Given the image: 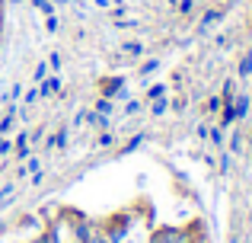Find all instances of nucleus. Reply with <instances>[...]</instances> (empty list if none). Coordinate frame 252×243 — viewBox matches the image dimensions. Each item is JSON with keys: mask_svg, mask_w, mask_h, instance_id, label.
<instances>
[{"mask_svg": "<svg viewBox=\"0 0 252 243\" xmlns=\"http://www.w3.org/2000/svg\"><path fill=\"white\" fill-rule=\"evenodd\" d=\"M220 16H223V13L217 10V6H214V10H208V13H204V16H201V32L208 29V26H214V23H217V19H220Z\"/></svg>", "mask_w": 252, "mask_h": 243, "instance_id": "4", "label": "nucleus"}, {"mask_svg": "<svg viewBox=\"0 0 252 243\" xmlns=\"http://www.w3.org/2000/svg\"><path fill=\"white\" fill-rule=\"evenodd\" d=\"M35 100H38V87H35V90H29V93L23 96V106H29V103H35Z\"/></svg>", "mask_w": 252, "mask_h": 243, "instance_id": "24", "label": "nucleus"}, {"mask_svg": "<svg viewBox=\"0 0 252 243\" xmlns=\"http://www.w3.org/2000/svg\"><path fill=\"white\" fill-rule=\"evenodd\" d=\"M166 109H169V100H166V96H163V100H154V103H150V115H163Z\"/></svg>", "mask_w": 252, "mask_h": 243, "instance_id": "7", "label": "nucleus"}, {"mask_svg": "<svg viewBox=\"0 0 252 243\" xmlns=\"http://www.w3.org/2000/svg\"><path fill=\"white\" fill-rule=\"evenodd\" d=\"M220 106H223V100H217V96L208 100V112H220Z\"/></svg>", "mask_w": 252, "mask_h": 243, "instance_id": "21", "label": "nucleus"}, {"mask_svg": "<svg viewBox=\"0 0 252 243\" xmlns=\"http://www.w3.org/2000/svg\"><path fill=\"white\" fill-rule=\"evenodd\" d=\"M233 106H236V119H243V115L249 112V100H246V96H236Z\"/></svg>", "mask_w": 252, "mask_h": 243, "instance_id": "9", "label": "nucleus"}, {"mask_svg": "<svg viewBox=\"0 0 252 243\" xmlns=\"http://www.w3.org/2000/svg\"><path fill=\"white\" fill-rule=\"evenodd\" d=\"M45 70H48V61H42V64L35 68V80H45Z\"/></svg>", "mask_w": 252, "mask_h": 243, "instance_id": "25", "label": "nucleus"}, {"mask_svg": "<svg viewBox=\"0 0 252 243\" xmlns=\"http://www.w3.org/2000/svg\"><path fill=\"white\" fill-rule=\"evenodd\" d=\"M48 68H51V70L61 68V55H58V51H55V55H48Z\"/></svg>", "mask_w": 252, "mask_h": 243, "instance_id": "23", "label": "nucleus"}, {"mask_svg": "<svg viewBox=\"0 0 252 243\" xmlns=\"http://www.w3.org/2000/svg\"><path fill=\"white\" fill-rule=\"evenodd\" d=\"M252 74V48L246 51V58L240 61V77H249Z\"/></svg>", "mask_w": 252, "mask_h": 243, "instance_id": "11", "label": "nucleus"}, {"mask_svg": "<svg viewBox=\"0 0 252 243\" xmlns=\"http://www.w3.org/2000/svg\"><path fill=\"white\" fill-rule=\"evenodd\" d=\"M141 51V42H125V55H137Z\"/></svg>", "mask_w": 252, "mask_h": 243, "instance_id": "22", "label": "nucleus"}, {"mask_svg": "<svg viewBox=\"0 0 252 243\" xmlns=\"http://www.w3.org/2000/svg\"><path fill=\"white\" fill-rule=\"evenodd\" d=\"M13 122H16V109H10V112L0 119V135H6V131L13 128Z\"/></svg>", "mask_w": 252, "mask_h": 243, "instance_id": "6", "label": "nucleus"}, {"mask_svg": "<svg viewBox=\"0 0 252 243\" xmlns=\"http://www.w3.org/2000/svg\"><path fill=\"white\" fill-rule=\"evenodd\" d=\"M208 138H211L214 144H223V128H211V131H208Z\"/></svg>", "mask_w": 252, "mask_h": 243, "instance_id": "19", "label": "nucleus"}, {"mask_svg": "<svg viewBox=\"0 0 252 243\" xmlns=\"http://www.w3.org/2000/svg\"><path fill=\"white\" fill-rule=\"evenodd\" d=\"M58 90H61V80H58V77H48V80L38 83V96H55Z\"/></svg>", "mask_w": 252, "mask_h": 243, "instance_id": "3", "label": "nucleus"}, {"mask_svg": "<svg viewBox=\"0 0 252 243\" xmlns=\"http://www.w3.org/2000/svg\"><path fill=\"white\" fill-rule=\"evenodd\" d=\"M233 150H243V135H233V144H230Z\"/></svg>", "mask_w": 252, "mask_h": 243, "instance_id": "26", "label": "nucleus"}, {"mask_svg": "<svg viewBox=\"0 0 252 243\" xmlns=\"http://www.w3.org/2000/svg\"><path fill=\"white\" fill-rule=\"evenodd\" d=\"M96 115H112V100H105V96H99V103H96V109H93Z\"/></svg>", "mask_w": 252, "mask_h": 243, "instance_id": "8", "label": "nucleus"}, {"mask_svg": "<svg viewBox=\"0 0 252 243\" xmlns=\"http://www.w3.org/2000/svg\"><path fill=\"white\" fill-rule=\"evenodd\" d=\"M160 70V61H144L141 64V77H150V74H157Z\"/></svg>", "mask_w": 252, "mask_h": 243, "instance_id": "13", "label": "nucleus"}, {"mask_svg": "<svg viewBox=\"0 0 252 243\" xmlns=\"http://www.w3.org/2000/svg\"><path fill=\"white\" fill-rule=\"evenodd\" d=\"M13 192H16V189H13V186H0V208H3L6 202L13 199Z\"/></svg>", "mask_w": 252, "mask_h": 243, "instance_id": "14", "label": "nucleus"}, {"mask_svg": "<svg viewBox=\"0 0 252 243\" xmlns=\"http://www.w3.org/2000/svg\"><path fill=\"white\" fill-rule=\"evenodd\" d=\"M191 10H195V0H179V13H182V16H189Z\"/></svg>", "mask_w": 252, "mask_h": 243, "instance_id": "18", "label": "nucleus"}, {"mask_svg": "<svg viewBox=\"0 0 252 243\" xmlns=\"http://www.w3.org/2000/svg\"><path fill=\"white\" fill-rule=\"evenodd\" d=\"M128 227H131V218H128V214H115L109 224H102V234L112 243H122L125 237H128Z\"/></svg>", "mask_w": 252, "mask_h": 243, "instance_id": "1", "label": "nucleus"}, {"mask_svg": "<svg viewBox=\"0 0 252 243\" xmlns=\"http://www.w3.org/2000/svg\"><path fill=\"white\" fill-rule=\"evenodd\" d=\"M64 141H67V131H58V135L48 138L45 144H48V150H55V147H64Z\"/></svg>", "mask_w": 252, "mask_h": 243, "instance_id": "10", "label": "nucleus"}, {"mask_svg": "<svg viewBox=\"0 0 252 243\" xmlns=\"http://www.w3.org/2000/svg\"><path fill=\"white\" fill-rule=\"evenodd\" d=\"M0 170H3V167H0Z\"/></svg>", "mask_w": 252, "mask_h": 243, "instance_id": "31", "label": "nucleus"}, {"mask_svg": "<svg viewBox=\"0 0 252 243\" xmlns=\"http://www.w3.org/2000/svg\"><path fill=\"white\" fill-rule=\"evenodd\" d=\"M10 150H13V141H10V138H3V135H0V160H3V157L10 154Z\"/></svg>", "mask_w": 252, "mask_h": 243, "instance_id": "17", "label": "nucleus"}, {"mask_svg": "<svg viewBox=\"0 0 252 243\" xmlns=\"http://www.w3.org/2000/svg\"><path fill=\"white\" fill-rule=\"evenodd\" d=\"M96 144H99V147H102V150H105V147H112V144H115V138H112V135H109V131H102V135H99V138H96Z\"/></svg>", "mask_w": 252, "mask_h": 243, "instance_id": "16", "label": "nucleus"}, {"mask_svg": "<svg viewBox=\"0 0 252 243\" xmlns=\"http://www.w3.org/2000/svg\"><path fill=\"white\" fill-rule=\"evenodd\" d=\"M93 3H96V6H109V0H93Z\"/></svg>", "mask_w": 252, "mask_h": 243, "instance_id": "28", "label": "nucleus"}, {"mask_svg": "<svg viewBox=\"0 0 252 243\" xmlns=\"http://www.w3.org/2000/svg\"><path fill=\"white\" fill-rule=\"evenodd\" d=\"M137 112H141V103H137V100L125 103V115H128V119H131V115H137Z\"/></svg>", "mask_w": 252, "mask_h": 243, "instance_id": "15", "label": "nucleus"}, {"mask_svg": "<svg viewBox=\"0 0 252 243\" xmlns=\"http://www.w3.org/2000/svg\"><path fill=\"white\" fill-rule=\"evenodd\" d=\"M45 29H48V32H55V29H58V13H51V16H45Z\"/></svg>", "mask_w": 252, "mask_h": 243, "instance_id": "20", "label": "nucleus"}, {"mask_svg": "<svg viewBox=\"0 0 252 243\" xmlns=\"http://www.w3.org/2000/svg\"><path fill=\"white\" fill-rule=\"evenodd\" d=\"M51 3H55V6H70L74 0H51Z\"/></svg>", "mask_w": 252, "mask_h": 243, "instance_id": "27", "label": "nucleus"}, {"mask_svg": "<svg viewBox=\"0 0 252 243\" xmlns=\"http://www.w3.org/2000/svg\"><path fill=\"white\" fill-rule=\"evenodd\" d=\"M166 90H169V87L157 83V87H150V90H147V100H163V96H166Z\"/></svg>", "mask_w": 252, "mask_h": 243, "instance_id": "12", "label": "nucleus"}, {"mask_svg": "<svg viewBox=\"0 0 252 243\" xmlns=\"http://www.w3.org/2000/svg\"><path fill=\"white\" fill-rule=\"evenodd\" d=\"M32 6H35L38 13H45V16H51V13H55V3H51V0H29Z\"/></svg>", "mask_w": 252, "mask_h": 243, "instance_id": "5", "label": "nucleus"}, {"mask_svg": "<svg viewBox=\"0 0 252 243\" xmlns=\"http://www.w3.org/2000/svg\"><path fill=\"white\" fill-rule=\"evenodd\" d=\"M64 243H77V240H64Z\"/></svg>", "mask_w": 252, "mask_h": 243, "instance_id": "30", "label": "nucleus"}, {"mask_svg": "<svg viewBox=\"0 0 252 243\" xmlns=\"http://www.w3.org/2000/svg\"><path fill=\"white\" fill-rule=\"evenodd\" d=\"M6 3H10V6H23V0H6Z\"/></svg>", "mask_w": 252, "mask_h": 243, "instance_id": "29", "label": "nucleus"}, {"mask_svg": "<svg viewBox=\"0 0 252 243\" xmlns=\"http://www.w3.org/2000/svg\"><path fill=\"white\" fill-rule=\"evenodd\" d=\"M125 87V77H105L102 83H99V93L105 96V100H112V96H118Z\"/></svg>", "mask_w": 252, "mask_h": 243, "instance_id": "2", "label": "nucleus"}]
</instances>
